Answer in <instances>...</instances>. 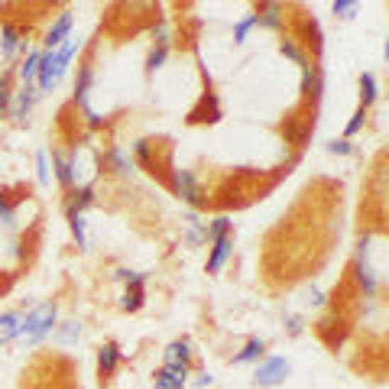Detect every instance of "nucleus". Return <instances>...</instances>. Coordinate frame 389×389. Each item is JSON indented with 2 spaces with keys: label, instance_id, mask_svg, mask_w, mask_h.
<instances>
[{
  "label": "nucleus",
  "instance_id": "nucleus-1",
  "mask_svg": "<svg viewBox=\"0 0 389 389\" xmlns=\"http://www.w3.org/2000/svg\"><path fill=\"white\" fill-rule=\"evenodd\" d=\"M78 46H81V39L69 36V43L59 46L55 52H43V59H39V72H36V75H39V91L36 94L52 91L55 81L65 75V69H69V62H72V55H75Z\"/></svg>",
  "mask_w": 389,
  "mask_h": 389
},
{
  "label": "nucleus",
  "instance_id": "nucleus-2",
  "mask_svg": "<svg viewBox=\"0 0 389 389\" xmlns=\"http://www.w3.org/2000/svg\"><path fill=\"white\" fill-rule=\"evenodd\" d=\"M55 318H59V305L55 302H43L33 312H26V318H20V334L16 337H23L26 347H33V344H39L46 334H52Z\"/></svg>",
  "mask_w": 389,
  "mask_h": 389
},
{
  "label": "nucleus",
  "instance_id": "nucleus-3",
  "mask_svg": "<svg viewBox=\"0 0 389 389\" xmlns=\"http://www.w3.org/2000/svg\"><path fill=\"white\" fill-rule=\"evenodd\" d=\"M286 376H289V360L286 357H266L256 366L253 383H256V386H279Z\"/></svg>",
  "mask_w": 389,
  "mask_h": 389
},
{
  "label": "nucleus",
  "instance_id": "nucleus-4",
  "mask_svg": "<svg viewBox=\"0 0 389 389\" xmlns=\"http://www.w3.org/2000/svg\"><path fill=\"white\" fill-rule=\"evenodd\" d=\"M33 101H36V88H30V84H23L20 91L10 98V104H7V114L13 117L16 123L20 120H26L30 117V111H33Z\"/></svg>",
  "mask_w": 389,
  "mask_h": 389
},
{
  "label": "nucleus",
  "instance_id": "nucleus-5",
  "mask_svg": "<svg viewBox=\"0 0 389 389\" xmlns=\"http://www.w3.org/2000/svg\"><path fill=\"white\" fill-rule=\"evenodd\" d=\"M185 383H188V366L166 363L162 370H156V389H185Z\"/></svg>",
  "mask_w": 389,
  "mask_h": 389
},
{
  "label": "nucleus",
  "instance_id": "nucleus-6",
  "mask_svg": "<svg viewBox=\"0 0 389 389\" xmlns=\"http://www.w3.org/2000/svg\"><path fill=\"white\" fill-rule=\"evenodd\" d=\"M69 33H72V13L65 10V13H59V20L49 26L46 39H43V43H46V52H55V49H59L62 43L69 39Z\"/></svg>",
  "mask_w": 389,
  "mask_h": 389
},
{
  "label": "nucleus",
  "instance_id": "nucleus-7",
  "mask_svg": "<svg viewBox=\"0 0 389 389\" xmlns=\"http://www.w3.org/2000/svg\"><path fill=\"white\" fill-rule=\"evenodd\" d=\"M176 191H179V198L188 201V205H198L201 195H198V179L191 176L188 169H176Z\"/></svg>",
  "mask_w": 389,
  "mask_h": 389
},
{
  "label": "nucleus",
  "instance_id": "nucleus-8",
  "mask_svg": "<svg viewBox=\"0 0 389 389\" xmlns=\"http://www.w3.org/2000/svg\"><path fill=\"white\" fill-rule=\"evenodd\" d=\"M230 250H234V237H230V234L218 237L214 247H211V256H208V273H221V266L227 263Z\"/></svg>",
  "mask_w": 389,
  "mask_h": 389
},
{
  "label": "nucleus",
  "instance_id": "nucleus-9",
  "mask_svg": "<svg viewBox=\"0 0 389 389\" xmlns=\"http://www.w3.org/2000/svg\"><path fill=\"white\" fill-rule=\"evenodd\" d=\"M143 283H146V273H133V279H130V289H127V295H123V302H120L127 312H137V308H143Z\"/></svg>",
  "mask_w": 389,
  "mask_h": 389
},
{
  "label": "nucleus",
  "instance_id": "nucleus-10",
  "mask_svg": "<svg viewBox=\"0 0 389 389\" xmlns=\"http://www.w3.org/2000/svg\"><path fill=\"white\" fill-rule=\"evenodd\" d=\"M321 88H325V75H321V69L318 65H305V69H302V91H305L308 98L318 101Z\"/></svg>",
  "mask_w": 389,
  "mask_h": 389
},
{
  "label": "nucleus",
  "instance_id": "nucleus-11",
  "mask_svg": "<svg viewBox=\"0 0 389 389\" xmlns=\"http://www.w3.org/2000/svg\"><path fill=\"white\" fill-rule=\"evenodd\" d=\"M52 166H55V179H59L62 188H72L75 185V169H72V159L59 150H52Z\"/></svg>",
  "mask_w": 389,
  "mask_h": 389
},
{
  "label": "nucleus",
  "instance_id": "nucleus-12",
  "mask_svg": "<svg viewBox=\"0 0 389 389\" xmlns=\"http://www.w3.org/2000/svg\"><path fill=\"white\" fill-rule=\"evenodd\" d=\"M20 39H23V33L16 30L13 23L4 26V30H0V55H4V59H13V55L20 52Z\"/></svg>",
  "mask_w": 389,
  "mask_h": 389
},
{
  "label": "nucleus",
  "instance_id": "nucleus-13",
  "mask_svg": "<svg viewBox=\"0 0 389 389\" xmlns=\"http://www.w3.org/2000/svg\"><path fill=\"white\" fill-rule=\"evenodd\" d=\"M162 354H166V363H172V366H188V360H191V344H188V341H172Z\"/></svg>",
  "mask_w": 389,
  "mask_h": 389
},
{
  "label": "nucleus",
  "instance_id": "nucleus-14",
  "mask_svg": "<svg viewBox=\"0 0 389 389\" xmlns=\"http://www.w3.org/2000/svg\"><path fill=\"white\" fill-rule=\"evenodd\" d=\"M256 23L266 26V30H279L283 26V7L279 4H263L256 13Z\"/></svg>",
  "mask_w": 389,
  "mask_h": 389
},
{
  "label": "nucleus",
  "instance_id": "nucleus-15",
  "mask_svg": "<svg viewBox=\"0 0 389 389\" xmlns=\"http://www.w3.org/2000/svg\"><path fill=\"white\" fill-rule=\"evenodd\" d=\"M120 357H123V351L117 347V344H104L98 351V366H101V373H111L117 363H120Z\"/></svg>",
  "mask_w": 389,
  "mask_h": 389
},
{
  "label": "nucleus",
  "instance_id": "nucleus-16",
  "mask_svg": "<svg viewBox=\"0 0 389 389\" xmlns=\"http://www.w3.org/2000/svg\"><path fill=\"white\" fill-rule=\"evenodd\" d=\"M376 78L370 75V72H363L360 75V111H366V107H373L376 104Z\"/></svg>",
  "mask_w": 389,
  "mask_h": 389
},
{
  "label": "nucleus",
  "instance_id": "nucleus-17",
  "mask_svg": "<svg viewBox=\"0 0 389 389\" xmlns=\"http://www.w3.org/2000/svg\"><path fill=\"white\" fill-rule=\"evenodd\" d=\"M20 318H23V315H20V312H7V315H0V344L13 341V337L20 334Z\"/></svg>",
  "mask_w": 389,
  "mask_h": 389
},
{
  "label": "nucleus",
  "instance_id": "nucleus-18",
  "mask_svg": "<svg viewBox=\"0 0 389 389\" xmlns=\"http://www.w3.org/2000/svg\"><path fill=\"white\" fill-rule=\"evenodd\" d=\"M91 81H94V72L84 65L78 72V81H75V104L78 107H88V91H91Z\"/></svg>",
  "mask_w": 389,
  "mask_h": 389
},
{
  "label": "nucleus",
  "instance_id": "nucleus-19",
  "mask_svg": "<svg viewBox=\"0 0 389 389\" xmlns=\"http://www.w3.org/2000/svg\"><path fill=\"white\" fill-rule=\"evenodd\" d=\"M107 162H111V169H114L117 176H130V172H133V162L127 159V153H123V150H111V153H107Z\"/></svg>",
  "mask_w": 389,
  "mask_h": 389
},
{
  "label": "nucleus",
  "instance_id": "nucleus-20",
  "mask_svg": "<svg viewBox=\"0 0 389 389\" xmlns=\"http://www.w3.org/2000/svg\"><path fill=\"white\" fill-rule=\"evenodd\" d=\"M263 351H266V344L259 341V337H253V341L247 344L244 351L234 357V363H250V360H259V357H263Z\"/></svg>",
  "mask_w": 389,
  "mask_h": 389
},
{
  "label": "nucleus",
  "instance_id": "nucleus-21",
  "mask_svg": "<svg viewBox=\"0 0 389 389\" xmlns=\"http://www.w3.org/2000/svg\"><path fill=\"white\" fill-rule=\"evenodd\" d=\"M78 337H81V325H78V321H65V325L52 334V341L55 344H72V341H78Z\"/></svg>",
  "mask_w": 389,
  "mask_h": 389
},
{
  "label": "nucleus",
  "instance_id": "nucleus-22",
  "mask_svg": "<svg viewBox=\"0 0 389 389\" xmlns=\"http://www.w3.org/2000/svg\"><path fill=\"white\" fill-rule=\"evenodd\" d=\"M39 59H43V52H30V55L23 59V65L16 69V72H20V78H23V84H30L33 78H36V72H39Z\"/></svg>",
  "mask_w": 389,
  "mask_h": 389
},
{
  "label": "nucleus",
  "instance_id": "nucleus-23",
  "mask_svg": "<svg viewBox=\"0 0 389 389\" xmlns=\"http://www.w3.org/2000/svg\"><path fill=\"white\" fill-rule=\"evenodd\" d=\"M230 224H234V221H230V218H224V214H221V218H214V221H211V227L205 230V240H211V244H214L218 237L230 234Z\"/></svg>",
  "mask_w": 389,
  "mask_h": 389
},
{
  "label": "nucleus",
  "instance_id": "nucleus-24",
  "mask_svg": "<svg viewBox=\"0 0 389 389\" xmlns=\"http://www.w3.org/2000/svg\"><path fill=\"white\" fill-rule=\"evenodd\" d=\"M91 201H94V185H84V188H81V191H78L75 198H72V201H69V211H78V214H81V211H84V208L91 205Z\"/></svg>",
  "mask_w": 389,
  "mask_h": 389
},
{
  "label": "nucleus",
  "instance_id": "nucleus-25",
  "mask_svg": "<svg viewBox=\"0 0 389 389\" xmlns=\"http://www.w3.org/2000/svg\"><path fill=\"white\" fill-rule=\"evenodd\" d=\"M279 52H283L286 59H292V62H295V65H302V69H305V65H308V59H305V55H302V49H298L295 43H292V39H283V46H279Z\"/></svg>",
  "mask_w": 389,
  "mask_h": 389
},
{
  "label": "nucleus",
  "instance_id": "nucleus-26",
  "mask_svg": "<svg viewBox=\"0 0 389 389\" xmlns=\"http://www.w3.org/2000/svg\"><path fill=\"white\" fill-rule=\"evenodd\" d=\"M253 26H256V13H247L244 20L234 26V43H247V33H250Z\"/></svg>",
  "mask_w": 389,
  "mask_h": 389
},
{
  "label": "nucleus",
  "instance_id": "nucleus-27",
  "mask_svg": "<svg viewBox=\"0 0 389 389\" xmlns=\"http://www.w3.org/2000/svg\"><path fill=\"white\" fill-rule=\"evenodd\" d=\"M150 36L156 39V49H169V26H166V20H159V23L150 30Z\"/></svg>",
  "mask_w": 389,
  "mask_h": 389
},
{
  "label": "nucleus",
  "instance_id": "nucleus-28",
  "mask_svg": "<svg viewBox=\"0 0 389 389\" xmlns=\"http://www.w3.org/2000/svg\"><path fill=\"white\" fill-rule=\"evenodd\" d=\"M36 179L39 185H49V159H46V150L36 153Z\"/></svg>",
  "mask_w": 389,
  "mask_h": 389
},
{
  "label": "nucleus",
  "instance_id": "nucleus-29",
  "mask_svg": "<svg viewBox=\"0 0 389 389\" xmlns=\"http://www.w3.org/2000/svg\"><path fill=\"white\" fill-rule=\"evenodd\" d=\"M69 221H72V234H75L78 247H84V218L78 211H69Z\"/></svg>",
  "mask_w": 389,
  "mask_h": 389
},
{
  "label": "nucleus",
  "instance_id": "nucleus-30",
  "mask_svg": "<svg viewBox=\"0 0 389 389\" xmlns=\"http://www.w3.org/2000/svg\"><path fill=\"white\" fill-rule=\"evenodd\" d=\"M334 10L337 16H344V20H351V16H357V4H354V0H334Z\"/></svg>",
  "mask_w": 389,
  "mask_h": 389
},
{
  "label": "nucleus",
  "instance_id": "nucleus-31",
  "mask_svg": "<svg viewBox=\"0 0 389 389\" xmlns=\"http://www.w3.org/2000/svg\"><path fill=\"white\" fill-rule=\"evenodd\" d=\"M363 120H366V111H357V114L351 117V123L344 127V140H351L354 133H360V127H363Z\"/></svg>",
  "mask_w": 389,
  "mask_h": 389
},
{
  "label": "nucleus",
  "instance_id": "nucleus-32",
  "mask_svg": "<svg viewBox=\"0 0 389 389\" xmlns=\"http://www.w3.org/2000/svg\"><path fill=\"white\" fill-rule=\"evenodd\" d=\"M0 221L7 224V227H13L16 218H13V205L7 201V195H0Z\"/></svg>",
  "mask_w": 389,
  "mask_h": 389
},
{
  "label": "nucleus",
  "instance_id": "nucleus-33",
  "mask_svg": "<svg viewBox=\"0 0 389 389\" xmlns=\"http://www.w3.org/2000/svg\"><path fill=\"white\" fill-rule=\"evenodd\" d=\"M166 55H169V49H153V52H150V59H146V72L162 69V62H166Z\"/></svg>",
  "mask_w": 389,
  "mask_h": 389
},
{
  "label": "nucleus",
  "instance_id": "nucleus-34",
  "mask_svg": "<svg viewBox=\"0 0 389 389\" xmlns=\"http://www.w3.org/2000/svg\"><path fill=\"white\" fill-rule=\"evenodd\" d=\"M328 153H334V156H351L354 146H351V140H331V143H328Z\"/></svg>",
  "mask_w": 389,
  "mask_h": 389
},
{
  "label": "nucleus",
  "instance_id": "nucleus-35",
  "mask_svg": "<svg viewBox=\"0 0 389 389\" xmlns=\"http://www.w3.org/2000/svg\"><path fill=\"white\" fill-rule=\"evenodd\" d=\"M10 98H13V91H10V78H7V75H0V114L7 111Z\"/></svg>",
  "mask_w": 389,
  "mask_h": 389
},
{
  "label": "nucleus",
  "instance_id": "nucleus-36",
  "mask_svg": "<svg viewBox=\"0 0 389 389\" xmlns=\"http://www.w3.org/2000/svg\"><path fill=\"white\" fill-rule=\"evenodd\" d=\"M133 153H137V159L143 162H150V140H137V143H133Z\"/></svg>",
  "mask_w": 389,
  "mask_h": 389
},
{
  "label": "nucleus",
  "instance_id": "nucleus-37",
  "mask_svg": "<svg viewBox=\"0 0 389 389\" xmlns=\"http://www.w3.org/2000/svg\"><path fill=\"white\" fill-rule=\"evenodd\" d=\"M81 111H84V120H88V127H94V130H98L101 123H104V117H101V114H94L91 107H81Z\"/></svg>",
  "mask_w": 389,
  "mask_h": 389
},
{
  "label": "nucleus",
  "instance_id": "nucleus-38",
  "mask_svg": "<svg viewBox=\"0 0 389 389\" xmlns=\"http://www.w3.org/2000/svg\"><path fill=\"white\" fill-rule=\"evenodd\" d=\"M286 325H289L292 334H302V318H298V315H289V321H286Z\"/></svg>",
  "mask_w": 389,
  "mask_h": 389
},
{
  "label": "nucleus",
  "instance_id": "nucleus-39",
  "mask_svg": "<svg viewBox=\"0 0 389 389\" xmlns=\"http://www.w3.org/2000/svg\"><path fill=\"white\" fill-rule=\"evenodd\" d=\"M205 386H211V376H208V373H198V376H195V389H205Z\"/></svg>",
  "mask_w": 389,
  "mask_h": 389
},
{
  "label": "nucleus",
  "instance_id": "nucleus-40",
  "mask_svg": "<svg viewBox=\"0 0 389 389\" xmlns=\"http://www.w3.org/2000/svg\"><path fill=\"white\" fill-rule=\"evenodd\" d=\"M117 279H120V283H130V279H133V273H130V269H117Z\"/></svg>",
  "mask_w": 389,
  "mask_h": 389
},
{
  "label": "nucleus",
  "instance_id": "nucleus-41",
  "mask_svg": "<svg viewBox=\"0 0 389 389\" xmlns=\"http://www.w3.org/2000/svg\"><path fill=\"white\" fill-rule=\"evenodd\" d=\"M312 305H325V295L318 289H312Z\"/></svg>",
  "mask_w": 389,
  "mask_h": 389
}]
</instances>
